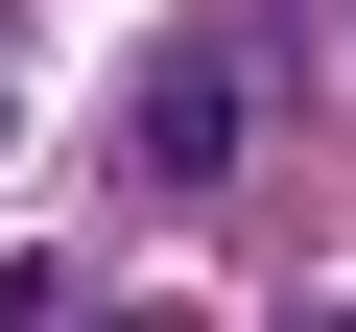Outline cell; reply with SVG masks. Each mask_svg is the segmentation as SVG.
Instances as JSON below:
<instances>
[{
  "mask_svg": "<svg viewBox=\"0 0 356 332\" xmlns=\"http://www.w3.org/2000/svg\"><path fill=\"white\" fill-rule=\"evenodd\" d=\"M143 166H166V190H214V166H238V72H214V48L143 72Z\"/></svg>",
  "mask_w": 356,
  "mask_h": 332,
  "instance_id": "cell-1",
  "label": "cell"
},
{
  "mask_svg": "<svg viewBox=\"0 0 356 332\" xmlns=\"http://www.w3.org/2000/svg\"><path fill=\"white\" fill-rule=\"evenodd\" d=\"M119 332H191V308H119Z\"/></svg>",
  "mask_w": 356,
  "mask_h": 332,
  "instance_id": "cell-2",
  "label": "cell"
}]
</instances>
